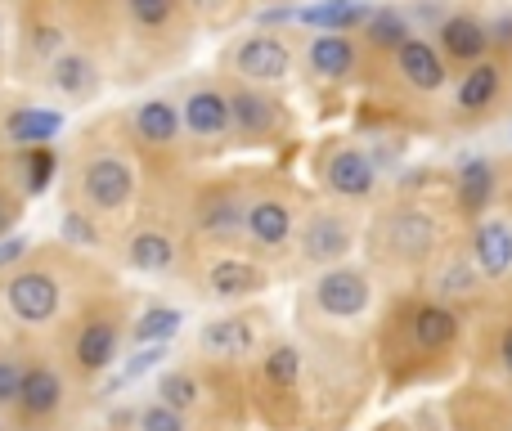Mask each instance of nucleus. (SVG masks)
<instances>
[{
	"instance_id": "obj_28",
	"label": "nucleus",
	"mask_w": 512,
	"mask_h": 431,
	"mask_svg": "<svg viewBox=\"0 0 512 431\" xmlns=\"http://www.w3.org/2000/svg\"><path fill=\"white\" fill-rule=\"evenodd\" d=\"M180 324H185V315H180L176 306H149L140 319H135V342L140 346H167L171 337L180 333Z\"/></svg>"
},
{
	"instance_id": "obj_1",
	"label": "nucleus",
	"mask_w": 512,
	"mask_h": 431,
	"mask_svg": "<svg viewBox=\"0 0 512 431\" xmlns=\"http://www.w3.org/2000/svg\"><path fill=\"white\" fill-rule=\"evenodd\" d=\"M77 185H81V198H86L99 216L122 212V207L135 198V167L122 158V153L99 149V153H90V158L81 162Z\"/></svg>"
},
{
	"instance_id": "obj_37",
	"label": "nucleus",
	"mask_w": 512,
	"mask_h": 431,
	"mask_svg": "<svg viewBox=\"0 0 512 431\" xmlns=\"http://www.w3.org/2000/svg\"><path fill=\"white\" fill-rule=\"evenodd\" d=\"M158 360H167V346H140V351L131 355V364L122 369V378H117V387H126V382H135L140 373H149Z\"/></svg>"
},
{
	"instance_id": "obj_30",
	"label": "nucleus",
	"mask_w": 512,
	"mask_h": 431,
	"mask_svg": "<svg viewBox=\"0 0 512 431\" xmlns=\"http://www.w3.org/2000/svg\"><path fill=\"white\" fill-rule=\"evenodd\" d=\"M54 171H59V158H54V149H23L18 153V176H23V194H45L54 180Z\"/></svg>"
},
{
	"instance_id": "obj_34",
	"label": "nucleus",
	"mask_w": 512,
	"mask_h": 431,
	"mask_svg": "<svg viewBox=\"0 0 512 431\" xmlns=\"http://www.w3.org/2000/svg\"><path fill=\"white\" fill-rule=\"evenodd\" d=\"M265 382H274V387L292 391L301 382V351L297 346H274L270 355H265Z\"/></svg>"
},
{
	"instance_id": "obj_10",
	"label": "nucleus",
	"mask_w": 512,
	"mask_h": 431,
	"mask_svg": "<svg viewBox=\"0 0 512 431\" xmlns=\"http://www.w3.org/2000/svg\"><path fill=\"white\" fill-rule=\"evenodd\" d=\"M131 126L135 135H140V144H149V149H171V144L180 140V108L171 104V99L153 95V99H140L131 113Z\"/></svg>"
},
{
	"instance_id": "obj_21",
	"label": "nucleus",
	"mask_w": 512,
	"mask_h": 431,
	"mask_svg": "<svg viewBox=\"0 0 512 431\" xmlns=\"http://www.w3.org/2000/svg\"><path fill=\"white\" fill-rule=\"evenodd\" d=\"M306 63H310V72H315V77L342 81V77H351V72H355V45L346 41L342 32H324V36H315V41H310Z\"/></svg>"
},
{
	"instance_id": "obj_26",
	"label": "nucleus",
	"mask_w": 512,
	"mask_h": 431,
	"mask_svg": "<svg viewBox=\"0 0 512 431\" xmlns=\"http://www.w3.org/2000/svg\"><path fill=\"white\" fill-rule=\"evenodd\" d=\"M499 86H504V72H499V63H486V59H481L477 68L463 77V86H459V108H463V113H481V108L495 104Z\"/></svg>"
},
{
	"instance_id": "obj_5",
	"label": "nucleus",
	"mask_w": 512,
	"mask_h": 431,
	"mask_svg": "<svg viewBox=\"0 0 512 431\" xmlns=\"http://www.w3.org/2000/svg\"><path fill=\"white\" fill-rule=\"evenodd\" d=\"M369 301H373V292L360 270H337L333 265V270H324L315 283V306L324 310L328 319H355L369 310Z\"/></svg>"
},
{
	"instance_id": "obj_36",
	"label": "nucleus",
	"mask_w": 512,
	"mask_h": 431,
	"mask_svg": "<svg viewBox=\"0 0 512 431\" xmlns=\"http://www.w3.org/2000/svg\"><path fill=\"white\" fill-rule=\"evenodd\" d=\"M140 431H189V423H185V414H176V409H167L158 400V405L140 409Z\"/></svg>"
},
{
	"instance_id": "obj_31",
	"label": "nucleus",
	"mask_w": 512,
	"mask_h": 431,
	"mask_svg": "<svg viewBox=\"0 0 512 431\" xmlns=\"http://www.w3.org/2000/svg\"><path fill=\"white\" fill-rule=\"evenodd\" d=\"M122 5L140 32H167L180 14V0H122Z\"/></svg>"
},
{
	"instance_id": "obj_2",
	"label": "nucleus",
	"mask_w": 512,
	"mask_h": 431,
	"mask_svg": "<svg viewBox=\"0 0 512 431\" xmlns=\"http://www.w3.org/2000/svg\"><path fill=\"white\" fill-rule=\"evenodd\" d=\"M5 306L18 324H50L59 315V279L45 270H18L5 283Z\"/></svg>"
},
{
	"instance_id": "obj_39",
	"label": "nucleus",
	"mask_w": 512,
	"mask_h": 431,
	"mask_svg": "<svg viewBox=\"0 0 512 431\" xmlns=\"http://www.w3.org/2000/svg\"><path fill=\"white\" fill-rule=\"evenodd\" d=\"M23 252H27V238L23 234H5L0 238V270H5V265H18L23 261Z\"/></svg>"
},
{
	"instance_id": "obj_41",
	"label": "nucleus",
	"mask_w": 512,
	"mask_h": 431,
	"mask_svg": "<svg viewBox=\"0 0 512 431\" xmlns=\"http://www.w3.org/2000/svg\"><path fill=\"white\" fill-rule=\"evenodd\" d=\"M14 225H18V198L9 194L5 185H0V238H5Z\"/></svg>"
},
{
	"instance_id": "obj_14",
	"label": "nucleus",
	"mask_w": 512,
	"mask_h": 431,
	"mask_svg": "<svg viewBox=\"0 0 512 431\" xmlns=\"http://www.w3.org/2000/svg\"><path fill=\"white\" fill-rule=\"evenodd\" d=\"M243 229L256 247H288L292 238V207L283 198H256L243 212Z\"/></svg>"
},
{
	"instance_id": "obj_33",
	"label": "nucleus",
	"mask_w": 512,
	"mask_h": 431,
	"mask_svg": "<svg viewBox=\"0 0 512 431\" xmlns=\"http://www.w3.org/2000/svg\"><path fill=\"white\" fill-rule=\"evenodd\" d=\"M198 378L194 373H162V382H158V400L167 409H176V414H185V409H194L198 405Z\"/></svg>"
},
{
	"instance_id": "obj_16",
	"label": "nucleus",
	"mask_w": 512,
	"mask_h": 431,
	"mask_svg": "<svg viewBox=\"0 0 512 431\" xmlns=\"http://www.w3.org/2000/svg\"><path fill=\"white\" fill-rule=\"evenodd\" d=\"M117 324L113 319H90V324H81V333H77V346H72V360H77V369L81 373H99V369H108V364L117 360Z\"/></svg>"
},
{
	"instance_id": "obj_17",
	"label": "nucleus",
	"mask_w": 512,
	"mask_h": 431,
	"mask_svg": "<svg viewBox=\"0 0 512 431\" xmlns=\"http://www.w3.org/2000/svg\"><path fill=\"white\" fill-rule=\"evenodd\" d=\"M265 288V274L261 265L252 261H239V256H221V261L207 270V292L221 301H234V297H252V292Z\"/></svg>"
},
{
	"instance_id": "obj_11",
	"label": "nucleus",
	"mask_w": 512,
	"mask_h": 431,
	"mask_svg": "<svg viewBox=\"0 0 512 431\" xmlns=\"http://www.w3.org/2000/svg\"><path fill=\"white\" fill-rule=\"evenodd\" d=\"M283 113L279 104H274L270 95H261V90H230V126L239 135H248V140H261V135L279 131Z\"/></svg>"
},
{
	"instance_id": "obj_8",
	"label": "nucleus",
	"mask_w": 512,
	"mask_h": 431,
	"mask_svg": "<svg viewBox=\"0 0 512 431\" xmlns=\"http://www.w3.org/2000/svg\"><path fill=\"white\" fill-rule=\"evenodd\" d=\"M351 225L342 216H328V212H315L301 225V256L315 265H337L346 252H351Z\"/></svg>"
},
{
	"instance_id": "obj_12",
	"label": "nucleus",
	"mask_w": 512,
	"mask_h": 431,
	"mask_svg": "<svg viewBox=\"0 0 512 431\" xmlns=\"http://www.w3.org/2000/svg\"><path fill=\"white\" fill-rule=\"evenodd\" d=\"M472 265L486 279H504L512 270V229L504 220H481L472 229Z\"/></svg>"
},
{
	"instance_id": "obj_13",
	"label": "nucleus",
	"mask_w": 512,
	"mask_h": 431,
	"mask_svg": "<svg viewBox=\"0 0 512 431\" xmlns=\"http://www.w3.org/2000/svg\"><path fill=\"white\" fill-rule=\"evenodd\" d=\"M63 131V113L54 108H14L5 117V140L18 149H50Z\"/></svg>"
},
{
	"instance_id": "obj_27",
	"label": "nucleus",
	"mask_w": 512,
	"mask_h": 431,
	"mask_svg": "<svg viewBox=\"0 0 512 431\" xmlns=\"http://www.w3.org/2000/svg\"><path fill=\"white\" fill-rule=\"evenodd\" d=\"M243 212H248V207H239L234 194H212L203 203V212H198V225H203V234H212V238H230L243 229Z\"/></svg>"
},
{
	"instance_id": "obj_4",
	"label": "nucleus",
	"mask_w": 512,
	"mask_h": 431,
	"mask_svg": "<svg viewBox=\"0 0 512 431\" xmlns=\"http://www.w3.org/2000/svg\"><path fill=\"white\" fill-rule=\"evenodd\" d=\"M234 72L252 86H274L292 72V50L274 32H256L234 50Z\"/></svg>"
},
{
	"instance_id": "obj_24",
	"label": "nucleus",
	"mask_w": 512,
	"mask_h": 431,
	"mask_svg": "<svg viewBox=\"0 0 512 431\" xmlns=\"http://www.w3.org/2000/svg\"><path fill=\"white\" fill-rule=\"evenodd\" d=\"M373 9L364 5V0H319V5H310V9H297V23H306V27H324V32H351V27H360L364 18H369Z\"/></svg>"
},
{
	"instance_id": "obj_3",
	"label": "nucleus",
	"mask_w": 512,
	"mask_h": 431,
	"mask_svg": "<svg viewBox=\"0 0 512 431\" xmlns=\"http://www.w3.org/2000/svg\"><path fill=\"white\" fill-rule=\"evenodd\" d=\"M436 238H441V225L432 220V212H418V207L391 212L387 225H382V247H387V256H400V261H427L436 252Z\"/></svg>"
},
{
	"instance_id": "obj_38",
	"label": "nucleus",
	"mask_w": 512,
	"mask_h": 431,
	"mask_svg": "<svg viewBox=\"0 0 512 431\" xmlns=\"http://www.w3.org/2000/svg\"><path fill=\"white\" fill-rule=\"evenodd\" d=\"M18 387H23V364L0 355V409L18 405Z\"/></svg>"
},
{
	"instance_id": "obj_42",
	"label": "nucleus",
	"mask_w": 512,
	"mask_h": 431,
	"mask_svg": "<svg viewBox=\"0 0 512 431\" xmlns=\"http://www.w3.org/2000/svg\"><path fill=\"white\" fill-rule=\"evenodd\" d=\"M499 360H504V369L512 373V324H508V333H504V342H499Z\"/></svg>"
},
{
	"instance_id": "obj_9",
	"label": "nucleus",
	"mask_w": 512,
	"mask_h": 431,
	"mask_svg": "<svg viewBox=\"0 0 512 431\" xmlns=\"http://www.w3.org/2000/svg\"><path fill=\"white\" fill-rule=\"evenodd\" d=\"M324 185L337 198H369L373 185H378V171L360 149H337L324 167Z\"/></svg>"
},
{
	"instance_id": "obj_18",
	"label": "nucleus",
	"mask_w": 512,
	"mask_h": 431,
	"mask_svg": "<svg viewBox=\"0 0 512 431\" xmlns=\"http://www.w3.org/2000/svg\"><path fill=\"white\" fill-rule=\"evenodd\" d=\"M63 405V378L50 364H32L23 369V387H18V409L27 418H50Z\"/></svg>"
},
{
	"instance_id": "obj_29",
	"label": "nucleus",
	"mask_w": 512,
	"mask_h": 431,
	"mask_svg": "<svg viewBox=\"0 0 512 431\" xmlns=\"http://www.w3.org/2000/svg\"><path fill=\"white\" fill-rule=\"evenodd\" d=\"M23 45H27V59L45 68L54 54L68 50V27L54 23V18H36V23L27 27V41H23Z\"/></svg>"
},
{
	"instance_id": "obj_7",
	"label": "nucleus",
	"mask_w": 512,
	"mask_h": 431,
	"mask_svg": "<svg viewBox=\"0 0 512 431\" xmlns=\"http://www.w3.org/2000/svg\"><path fill=\"white\" fill-rule=\"evenodd\" d=\"M180 126L194 140H221V135H230V95L216 86L189 90L185 104H180Z\"/></svg>"
},
{
	"instance_id": "obj_23",
	"label": "nucleus",
	"mask_w": 512,
	"mask_h": 431,
	"mask_svg": "<svg viewBox=\"0 0 512 431\" xmlns=\"http://www.w3.org/2000/svg\"><path fill=\"white\" fill-rule=\"evenodd\" d=\"M126 261L140 274H167L171 265H176V243H171V234H162V229H140V234H131V243H126Z\"/></svg>"
},
{
	"instance_id": "obj_15",
	"label": "nucleus",
	"mask_w": 512,
	"mask_h": 431,
	"mask_svg": "<svg viewBox=\"0 0 512 431\" xmlns=\"http://www.w3.org/2000/svg\"><path fill=\"white\" fill-rule=\"evenodd\" d=\"M409 337H414V346L423 355H441L459 337V315L450 306H418L409 315Z\"/></svg>"
},
{
	"instance_id": "obj_19",
	"label": "nucleus",
	"mask_w": 512,
	"mask_h": 431,
	"mask_svg": "<svg viewBox=\"0 0 512 431\" xmlns=\"http://www.w3.org/2000/svg\"><path fill=\"white\" fill-rule=\"evenodd\" d=\"M396 63H400V77H405L409 86L427 90V95L445 86V63H441V54H436L427 41H418V36H409V41L400 45V50H396Z\"/></svg>"
},
{
	"instance_id": "obj_25",
	"label": "nucleus",
	"mask_w": 512,
	"mask_h": 431,
	"mask_svg": "<svg viewBox=\"0 0 512 431\" xmlns=\"http://www.w3.org/2000/svg\"><path fill=\"white\" fill-rule=\"evenodd\" d=\"M441 45L450 59H463V63H477L481 54L490 50V32L468 14H454L441 23Z\"/></svg>"
},
{
	"instance_id": "obj_43",
	"label": "nucleus",
	"mask_w": 512,
	"mask_h": 431,
	"mask_svg": "<svg viewBox=\"0 0 512 431\" xmlns=\"http://www.w3.org/2000/svg\"><path fill=\"white\" fill-rule=\"evenodd\" d=\"M0 54H5V14H0Z\"/></svg>"
},
{
	"instance_id": "obj_35",
	"label": "nucleus",
	"mask_w": 512,
	"mask_h": 431,
	"mask_svg": "<svg viewBox=\"0 0 512 431\" xmlns=\"http://www.w3.org/2000/svg\"><path fill=\"white\" fill-rule=\"evenodd\" d=\"M441 292H450V297H463V292L477 288V265H463V261H450L441 270Z\"/></svg>"
},
{
	"instance_id": "obj_22",
	"label": "nucleus",
	"mask_w": 512,
	"mask_h": 431,
	"mask_svg": "<svg viewBox=\"0 0 512 431\" xmlns=\"http://www.w3.org/2000/svg\"><path fill=\"white\" fill-rule=\"evenodd\" d=\"M454 198H459L463 216H481L490 207V198H495V167L486 158L463 162L459 180H454Z\"/></svg>"
},
{
	"instance_id": "obj_6",
	"label": "nucleus",
	"mask_w": 512,
	"mask_h": 431,
	"mask_svg": "<svg viewBox=\"0 0 512 431\" xmlns=\"http://www.w3.org/2000/svg\"><path fill=\"white\" fill-rule=\"evenodd\" d=\"M45 86H50L59 99H68V104L90 99L99 90V63L90 59L86 50L68 45L63 54H54V59L45 63Z\"/></svg>"
},
{
	"instance_id": "obj_32",
	"label": "nucleus",
	"mask_w": 512,
	"mask_h": 431,
	"mask_svg": "<svg viewBox=\"0 0 512 431\" xmlns=\"http://www.w3.org/2000/svg\"><path fill=\"white\" fill-rule=\"evenodd\" d=\"M364 32H369V45H378V50H400L409 41V23L396 9H373L364 18Z\"/></svg>"
},
{
	"instance_id": "obj_20",
	"label": "nucleus",
	"mask_w": 512,
	"mask_h": 431,
	"mask_svg": "<svg viewBox=\"0 0 512 431\" xmlns=\"http://www.w3.org/2000/svg\"><path fill=\"white\" fill-rule=\"evenodd\" d=\"M198 342H203V351L216 355V360H239V355H248L256 346V328H252V319H243V315L212 319Z\"/></svg>"
},
{
	"instance_id": "obj_40",
	"label": "nucleus",
	"mask_w": 512,
	"mask_h": 431,
	"mask_svg": "<svg viewBox=\"0 0 512 431\" xmlns=\"http://www.w3.org/2000/svg\"><path fill=\"white\" fill-rule=\"evenodd\" d=\"M63 234H68L72 243H95V229L86 225V216H81V212H68V216H63Z\"/></svg>"
}]
</instances>
